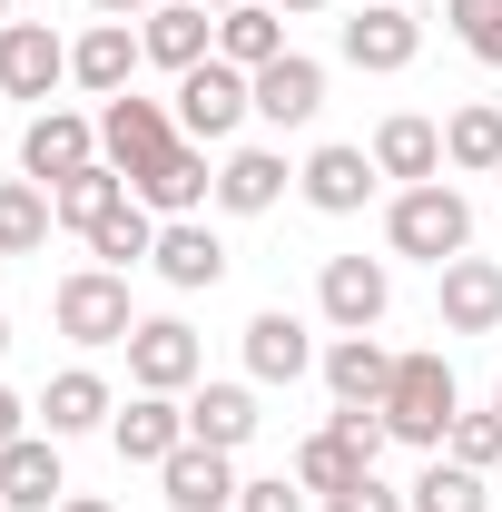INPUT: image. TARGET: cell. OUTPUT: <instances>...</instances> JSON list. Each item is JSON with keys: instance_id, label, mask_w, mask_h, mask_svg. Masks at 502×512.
<instances>
[{"instance_id": "cell-22", "label": "cell", "mask_w": 502, "mask_h": 512, "mask_svg": "<svg viewBox=\"0 0 502 512\" xmlns=\"http://www.w3.org/2000/svg\"><path fill=\"white\" fill-rule=\"evenodd\" d=\"M315 109H325V60L286 50V60L256 69V119L266 128H315Z\"/></svg>"}, {"instance_id": "cell-3", "label": "cell", "mask_w": 502, "mask_h": 512, "mask_svg": "<svg viewBox=\"0 0 502 512\" xmlns=\"http://www.w3.org/2000/svg\"><path fill=\"white\" fill-rule=\"evenodd\" d=\"M384 444H394V434H384V414H375V404H335V424L296 444V483H306L315 503H325V493L365 483V473L384 463Z\"/></svg>"}, {"instance_id": "cell-39", "label": "cell", "mask_w": 502, "mask_h": 512, "mask_svg": "<svg viewBox=\"0 0 502 512\" xmlns=\"http://www.w3.org/2000/svg\"><path fill=\"white\" fill-rule=\"evenodd\" d=\"M89 10H99V20H148L158 0H89Z\"/></svg>"}, {"instance_id": "cell-29", "label": "cell", "mask_w": 502, "mask_h": 512, "mask_svg": "<svg viewBox=\"0 0 502 512\" xmlns=\"http://www.w3.org/2000/svg\"><path fill=\"white\" fill-rule=\"evenodd\" d=\"M443 168H463V178H502V109H493V99H463V109L443 119Z\"/></svg>"}, {"instance_id": "cell-1", "label": "cell", "mask_w": 502, "mask_h": 512, "mask_svg": "<svg viewBox=\"0 0 502 512\" xmlns=\"http://www.w3.org/2000/svg\"><path fill=\"white\" fill-rule=\"evenodd\" d=\"M384 434L414 453H443V434H453V414H463V384H453V365H443V345H424V355H394V384H384Z\"/></svg>"}, {"instance_id": "cell-2", "label": "cell", "mask_w": 502, "mask_h": 512, "mask_svg": "<svg viewBox=\"0 0 502 512\" xmlns=\"http://www.w3.org/2000/svg\"><path fill=\"white\" fill-rule=\"evenodd\" d=\"M384 247L414 256V266H453V256H473V197L453 188V178L394 188V207H384Z\"/></svg>"}, {"instance_id": "cell-17", "label": "cell", "mask_w": 502, "mask_h": 512, "mask_svg": "<svg viewBox=\"0 0 502 512\" xmlns=\"http://www.w3.org/2000/svg\"><path fill=\"white\" fill-rule=\"evenodd\" d=\"M315 325L296 316V306H256L247 316V384H296V375H315Z\"/></svg>"}, {"instance_id": "cell-40", "label": "cell", "mask_w": 502, "mask_h": 512, "mask_svg": "<svg viewBox=\"0 0 502 512\" xmlns=\"http://www.w3.org/2000/svg\"><path fill=\"white\" fill-rule=\"evenodd\" d=\"M60 512H119V503H109V493H69Z\"/></svg>"}, {"instance_id": "cell-19", "label": "cell", "mask_w": 502, "mask_h": 512, "mask_svg": "<svg viewBox=\"0 0 502 512\" xmlns=\"http://www.w3.org/2000/svg\"><path fill=\"white\" fill-rule=\"evenodd\" d=\"M138 50H148V69L188 79L197 60H217V10H197V0H158V10L138 20Z\"/></svg>"}, {"instance_id": "cell-25", "label": "cell", "mask_w": 502, "mask_h": 512, "mask_svg": "<svg viewBox=\"0 0 502 512\" xmlns=\"http://www.w3.org/2000/svg\"><path fill=\"white\" fill-rule=\"evenodd\" d=\"M0 493H10V512H60V503H69L60 444H50V434H20V444H0Z\"/></svg>"}, {"instance_id": "cell-33", "label": "cell", "mask_w": 502, "mask_h": 512, "mask_svg": "<svg viewBox=\"0 0 502 512\" xmlns=\"http://www.w3.org/2000/svg\"><path fill=\"white\" fill-rule=\"evenodd\" d=\"M414 512H483V473L473 463H453V453H434L424 473H414V493H404Z\"/></svg>"}, {"instance_id": "cell-28", "label": "cell", "mask_w": 502, "mask_h": 512, "mask_svg": "<svg viewBox=\"0 0 502 512\" xmlns=\"http://www.w3.org/2000/svg\"><path fill=\"white\" fill-rule=\"evenodd\" d=\"M217 60H237L256 79L266 60H286V10H266V0H237V10H217Z\"/></svg>"}, {"instance_id": "cell-15", "label": "cell", "mask_w": 502, "mask_h": 512, "mask_svg": "<svg viewBox=\"0 0 502 512\" xmlns=\"http://www.w3.org/2000/svg\"><path fill=\"white\" fill-rule=\"evenodd\" d=\"M158 493H168V512H237L247 473H237V453H217V444H178L158 463Z\"/></svg>"}, {"instance_id": "cell-46", "label": "cell", "mask_w": 502, "mask_h": 512, "mask_svg": "<svg viewBox=\"0 0 502 512\" xmlns=\"http://www.w3.org/2000/svg\"><path fill=\"white\" fill-rule=\"evenodd\" d=\"M0 512H10V493H0Z\"/></svg>"}, {"instance_id": "cell-6", "label": "cell", "mask_w": 502, "mask_h": 512, "mask_svg": "<svg viewBox=\"0 0 502 512\" xmlns=\"http://www.w3.org/2000/svg\"><path fill=\"white\" fill-rule=\"evenodd\" d=\"M168 148H178V109H168V99H138V89L99 99V158L119 168L128 188H138V178H148Z\"/></svg>"}, {"instance_id": "cell-12", "label": "cell", "mask_w": 502, "mask_h": 512, "mask_svg": "<svg viewBox=\"0 0 502 512\" xmlns=\"http://www.w3.org/2000/svg\"><path fill=\"white\" fill-rule=\"evenodd\" d=\"M60 79H69V40L50 30V20H10V30H0V99L50 109Z\"/></svg>"}, {"instance_id": "cell-34", "label": "cell", "mask_w": 502, "mask_h": 512, "mask_svg": "<svg viewBox=\"0 0 502 512\" xmlns=\"http://www.w3.org/2000/svg\"><path fill=\"white\" fill-rule=\"evenodd\" d=\"M443 20H453V40L483 69H502V0H443Z\"/></svg>"}, {"instance_id": "cell-36", "label": "cell", "mask_w": 502, "mask_h": 512, "mask_svg": "<svg viewBox=\"0 0 502 512\" xmlns=\"http://www.w3.org/2000/svg\"><path fill=\"white\" fill-rule=\"evenodd\" d=\"M237 512H315V493L296 483V473H266V483H247V493H237Z\"/></svg>"}, {"instance_id": "cell-42", "label": "cell", "mask_w": 502, "mask_h": 512, "mask_svg": "<svg viewBox=\"0 0 502 512\" xmlns=\"http://www.w3.org/2000/svg\"><path fill=\"white\" fill-rule=\"evenodd\" d=\"M197 10H237V0H197Z\"/></svg>"}, {"instance_id": "cell-32", "label": "cell", "mask_w": 502, "mask_h": 512, "mask_svg": "<svg viewBox=\"0 0 502 512\" xmlns=\"http://www.w3.org/2000/svg\"><path fill=\"white\" fill-rule=\"evenodd\" d=\"M119 197H128V178L109 168V158H99V168H79V178H60V188H50V207H60V227H69V237H89V227H99V217H109Z\"/></svg>"}, {"instance_id": "cell-44", "label": "cell", "mask_w": 502, "mask_h": 512, "mask_svg": "<svg viewBox=\"0 0 502 512\" xmlns=\"http://www.w3.org/2000/svg\"><path fill=\"white\" fill-rule=\"evenodd\" d=\"M0 30H10V0H0Z\"/></svg>"}, {"instance_id": "cell-8", "label": "cell", "mask_w": 502, "mask_h": 512, "mask_svg": "<svg viewBox=\"0 0 502 512\" xmlns=\"http://www.w3.org/2000/svg\"><path fill=\"white\" fill-rule=\"evenodd\" d=\"M384 306H394V266L384 256H325L315 266V316L335 335H375Z\"/></svg>"}, {"instance_id": "cell-10", "label": "cell", "mask_w": 502, "mask_h": 512, "mask_svg": "<svg viewBox=\"0 0 502 512\" xmlns=\"http://www.w3.org/2000/svg\"><path fill=\"white\" fill-rule=\"evenodd\" d=\"M79 168H99V119H79V109H30V128H20V178L60 188Z\"/></svg>"}, {"instance_id": "cell-30", "label": "cell", "mask_w": 502, "mask_h": 512, "mask_svg": "<svg viewBox=\"0 0 502 512\" xmlns=\"http://www.w3.org/2000/svg\"><path fill=\"white\" fill-rule=\"evenodd\" d=\"M148 256H158V217H148V197L128 188L119 207H109V217H99V227H89V266H148Z\"/></svg>"}, {"instance_id": "cell-27", "label": "cell", "mask_w": 502, "mask_h": 512, "mask_svg": "<svg viewBox=\"0 0 502 512\" xmlns=\"http://www.w3.org/2000/svg\"><path fill=\"white\" fill-rule=\"evenodd\" d=\"M375 168L394 178V188H424V178H443V128L414 119V109H394V119L375 128Z\"/></svg>"}, {"instance_id": "cell-20", "label": "cell", "mask_w": 502, "mask_h": 512, "mask_svg": "<svg viewBox=\"0 0 502 512\" xmlns=\"http://www.w3.org/2000/svg\"><path fill=\"white\" fill-rule=\"evenodd\" d=\"M138 69H148V50H138V30H128V20H89V30L69 40V79H79L89 99L138 89Z\"/></svg>"}, {"instance_id": "cell-23", "label": "cell", "mask_w": 502, "mask_h": 512, "mask_svg": "<svg viewBox=\"0 0 502 512\" xmlns=\"http://www.w3.org/2000/svg\"><path fill=\"white\" fill-rule=\"evenodd\" d=\"M286 188H296L286 148H227V158H217V207H227V217H266Z\"/></svg>"}, {"instance_id": "cell-26", "label": "cell", "mask_w": 502, "mask_h": 512, "mask_svg": "<svg viewBox=\"0 0 502 512\" xmlns=\"http://www.w3.org/2000/svg\"><path fill=\"white\" fill-rule=\"evenodd\" d=\"M138 197H148V217H207V197H217V168H207V148L197 138H178L148 178H138Z\"/></svg>"}, {"instance_id": "cell-37", "label": "cell", "mask_w": 502, "mask_h": 512, "mask_svg": "<svg viewBox=\"0 0 502 512\" xmlns=\"http://www.w3.org/2000/svg\"><path fill=\"white\" fill-rule=\"evenodd\" d=\"M325 512H414L384 473H365V483H345V493H325Z\"/></svg>"}, {"instance_id": "cell-31", "label": "cell", "mask_w": 502, "mask_h": 512, "mask_svg": "<svg viewBox=\"0 0 502 512\" xmlns=\"http://www.w3.org/2000/svg\"><path fill=\"white\" fill-rule=\"evenodd\" d=\"M50 227H60V207L40 178H0V256H40Z\"/></svg>"}, {"instance_id": "cell-38", "label": "cell", "mask_w": 502, "mask_h": 512, "mask_svg": "<svg viewBox=\"0 0 502 512\" xmlns=\"http://www.w3.org/2000/svg\"><path fill=\"white\" fill-rule=\"evenodd\" d=\"M30 424H40V414H30V404H20V394H10V384H0V444H20V434H30Z\"/></svg>"}, {"instance_id": "cell-4", "label": "cell", "mask_w": 502, "mask_h": 512, "mask_svg": "<svg viewBox=\"0 0 502 512\" xmlns=\"http://www.w3.org/2000/svg\"><path fill=\"white\" fill-rule=\"evenodd\" d=\"M50 325H60L69 345H128L138 335V306H128V276L119 266H69L60 286H50Z\"/></svg>"}, {"instance_id": "cell-45", "label": "cell", "mask_w": 502, "mask_h": 512, "mask_svg": "<svg viewBox=\"0 0 502 512\" xmlns=\"http://www.w3.org/2000/svg\"><path fill=\"white\" fill-rule=\"evenodd\" d=\"M493 414H502V384H493Z\"/></svg>"}, {"instance_id": "cell-24", "label": "cell", "mask_w": 502, "mask_h": 512, "mask_svg": "<svg viewBox=\"0 0 502 512\" xmlns=\"http://www.w3.org/2000/svg\"><path fill=\"white\" fill-rule=\"evenodd\" d=\"M315 375H325V394H335V404H384V384H394V355H384V335H325Z\"/></svg>"}, {"instance_id": "cell-5", "label": "cell", "mask_w": 502, "mask_h": 512, "mask_svg": "<svg viewBox=\"0 0 502 512\" xmlns=\"http://www.w3.org/2000/svg\"><path fill=\"white\" fill-rule=\"evenodd\" d=\"M168 109H178V138H197V148H227V138L256 119V79H247L237 60H197L188 79H178V99H168Z\"/></svg>"}, {"instance_id": "cell-35", "label": "cell", "mask_w": 502, "mask_h": 512, "mask_svg": "<svg viewBox=\"0 0 502 512\" xmlns=\"http://www.w3.org/2000/svg\"><path fill=\"white\" fill-rule=\"evenodd\" d=\"M443 453H453V463H473V473H493V463H502V414H493V404H483V414H453Z\"/></svg>"}, {"instance_id": "cell-16", "label": "cell", "mask_w": 502, "mask_h": 512, "mask_svg": "<svg viewBox=\"0 0 502 512\" xmlns=\"http://www.w3.org/2000/svg\"><path fill=\"white\" fill-rule=\"evenodd\" d=\"M434 325H443V335H493V325H502V266H493V256H453V266H434Z\"/></svg>"}, {"instance_id": "cell-43", "label": "cell", "mask_w": 502, "mask_h": 512, "mask_svg": "<svg viewBox=\"0 0 502 512\" xmlns=\"http://www.w3.org/2000/svg\"><path fill=\"white\" fill-rule=\"evenodd\" d=\"M0 355H10V316H0Z\"/></svg>"}, {"instance_id": "cell-41", "label": "cell", "mask_w": 502, "mask_h": 512, "mask_svg": "<svg viewBox=\"0 0 502 512\" xmlns=\"http://www.w3.org/2000/svg\"><path fill=\"white\" fill-rule=\"evenodd\" d=\"M266 10H286V20H315V10H325V0H266Z\"/></svg>"}, {"instance_id": "cell-9", "label": "cell", "mask_w": 502, "mask_h": 512, "mask_svg": "<svg viewBox=\"0 0 502 512\" xmlns=\"http://www.w3.org/2000/svg\"><path fill=\"white\" fill-rule=\"evenodd\" d=\"M335 50H345V69H365V79H394V69H414V50H424V20L404 0H365L335 30Z\"/></svg>"}, {"instance_id": "cell-21", "label": "cell", "mask_w": 502, "mask_h": 512, "mask_svg": "<svg viewBox=\"0 0 502 512\" xmlns=\"http://www.w3.org/2000/svg\"><path fill=\"white\" fill-rule=\"evenodd\" d=\"M256 384H227V375H207L188 394V444H217V453H247L256 444Z\"/></svg>"}, {"instance_id": "cell-18", "label": "cell", "mask_w": 502, "mask_h": 512, "mask_svg": "<svg viewBox=\"0 0 502 512\" xmlns=\"http://www.w3.org/2000/svg\"><path fill=\"white\" fill-rule=\"evenodd\" d=\"M109 444H119V463H168V453L188 444V394H128L119 414H109Z\"/></svg>"}, {"instance_id": "cell-7", "label": "cell", "mask_w": 502, "mask_h": 512, "mask_svg": "<svg viewBox=\"0 0 502 512\" xmlns=\"http://www.w3.org/2000/svg\"><path fill=\"white\" fill-rule=\"evenodd\" d=\"M128 384H138V394H197V384H207L197 325L188 316H138V335H128Z\"/></svg>"}, {"instance_id": "cell-13", "label": "cell", "mask_w": 502, "mask_h": 512, "mask_svg": "<svg viewBox=\"0 0 502 512\" xmlns=\"http://www.w3.org/2000/svg\"><path fill=\"white\" fill-rule=\"evenodd\" d=\"M40 434L50 444H79V434H109V414H119V394H109V375L99 365H60V375L40 384Z\"/></svg>"}, {"instance_id": "cell-11", "label": "cell", "mask_w": 502, "mask_h": 512, "mask_svg": "<svg viewBox=\"0 0 502 512\" xmlns=\"http://www.w3.org/2000/svg\"><path fill=\"white\" fill-rule=\"evenodd\" d=\"M384 188L375 148H345V138H325V148H306V168H296V197H306L315 217H355L365 197Z\"/></svg>"}, {"instance_id": "cell-14", "label": "cell", "mask_w": 502, "mask_h": 512, "mask_svg": "<svg viewBox=\"0 0 502 512\" xmlns=\"http://www.w3.org/2000/svg\"><path fill=\"white\" fill-rule=\"evenodd\" d=\"M148 266H158V286L207 296V286H227V266H237V256H227V237H217L207 217H158V256H148Z\"/></svg>"}]
</instances>
